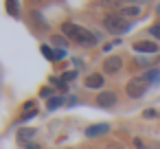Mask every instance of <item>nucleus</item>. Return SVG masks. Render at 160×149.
<instances>
[{
  "label": "nucleus",
  "instance_id": "nucleus-1",
  "mask_svg": "<svg viewBox=\"0 0 160 149\" xmlns=\"http://www.w3.org/2000/svg\"><path fill=\"white\" fill-rule=\"evenodd\" d=\"M62 33H64L68 40H72V42H77V44H81V46H94L97 40H99L92 31H88L86 27H79V24H75V22H64V24H62Z\"/></svg>",
  "mask_w": 160,
  "mask_h": 149
},
{
  "label": "nucleus",
  "instance_id": "nucleus-2",
  "mask_svg": "<svg viewBox=\"0 0 160 149\" xmlns=\"http://www.w3.org/2000/svg\"><path fill=\"white\" fill-rule=\"evenodd\" d=\"M103 27H105V31H110V33H114V35H123V33H127V31L132 29V20L123 18V16L116 11V13H108V16L103 18Z\"/></svg>",
  "mask_w": 160,
  "mask_h": 149
},
{
  "label": "nucleus",
  "instance_id": "nucleus-3",
  "mask_svg": "<svg viewBox=\"0 0 160 149\" xmlns=\"http://www.w3.org/2000/svg\"><path fill=\"white\" fill-rule=\"evenodd\" d=\"M147 81L142 79V77H134V79H129L127 81V86H125V92H127V97L129 99H140V97H145V92H147Z\"/></svg>",
  "mask_w": 160,
  "mask_h": 149
},
{
  "label": "nucleus",
  "instance_id": "nucleus-4",
  "mask_svg": "<svg viewBox=\"0 0 160 149\" xmlns=\"http://www.w3.org/2000/svg\"><path fill=\"white\" fill-rule=\"evenodd\" d=\"M121 68H123V57H118V55H110L103 62V72H108V75H116Z\"/></svg>",
  "mask_w": 160,
  "mask_h": 149
},
{
  "label": "nucleus",
  "instance_id": "nucleus-5",
  "mask_svg": "<svg viewBox=\"0 0 160 149\" xmlns=\"http://www.w3.org/2000/svg\"><path fill=\"white\" fill-rule=\"evenodd\" d=\"M116 94L112 92V90H101L99 94H97V103L101 105V107H114L116 105Z\"/></svg>",
  "mask_w": 160,
  "mask_h": 149
},
{
  "label": "nucleus",
  "instance_id": "nucleus-6",
  "mask_svg": "<svg viewBox=\"0 0 160 149\" xmlns=\"http://www.w3.org/2000/svg\"><path fill=\"white\" fill-rule=\"evenodd\" d=\"M134 51L140 53V55H156L158 53V44H153V42H136Z\"/></svg>",
  "mask_w": 160,
  "mask_h": 149
},
{
  "label": "nucleus",
  "instance_id": "nucleus-7",
  "mask_svg": "<svg viewBox=\"0 0 160 149\" xmlns=\"http://www.w3.org/2000/svg\"><path fill=\"white\" fill-rule=\"evenodd\" d=\"M108 132H110V125L108 123H97V125H92V127L86 129V136L88 138H94V136H101V134H108Z\"/></svg>",
  "mask_w": 160,
  "mask_h": 149
},
{
  "label": "nucleus",
  "instance_id": "nucleus-8",
  "mask_svg": "<svg viewBox=\"0 0 160 149\" xmlns=\"http://www.w3.org/2000/svg\"><path fill=\"white\" fill-rule=\"evenodd\" d=\"M31 138H35V127H22V129H18V140L20 142H27L29 145Z\"/></svg>",
  "mask_w": 160,
  "mask_h": 149
},
{
  "label": "nucleus",
  "instance_id": "nucleus-9",
  "mask_svg": "<svg viewBox=\"0 0 160 149\" xmlns=\"http://www.w3.org/2000/svg\"><path fill=\"white\" fill-rule=\"evenodd\" d=\"M103 86V75H99V72H94V75H88V79H86V88H101Z\"/></svg>",
  "mask_w": 160,
  "mask_h": 149
},
{
  "label": "nucleus",
  "instance_id": "nucleus-10",
  "mask_svg": "<svg viewBox=\"0 0 160 149\" xmlns=\"http://www.w3.org/2000/svg\"><path fill=\"white\" fill-rule=\"evenodd\" d=\"M118 13H121L123 18H136V16H140V7H136V5H132V7H121Z\"/></svg>",
  "mask_w": 160,
  "mask_h": 149
},
{
  "label": "nucleus",
  "instance_id": "nucleus-11",
  "mask_svg": "<svg viewBox=\"0 0 160 149\" xmlns=\"http://www.w3.org/2000/svg\"><path fill=\"white\" fill-rule=\"evenodd\" d=\"M142 79H145L147 83H160V72H158L156 68H151V70H147V72L142 75Z\"/></svg>",
  "mask_w": 160,
  "mask_h": 149
},
{
  "label": "nucleus",
  "instance_id": "nucleus-12",
  "mask_svg": "<svg viewBox=\"0 0 160 149\" xmlns=\"http://www.w3.org/2000/svg\"><path fill=\"white\" fill-rule=\"evenodd\" d=\"M7 13L18 18V13H20V2L18 0H7Z\"/></svg>",
  "mask_w": 160,
  "mask_h": 149
},
{
  "label": "nucleus",
  "instance_id": "nucleus-13",
  "mask_svg": "<svg viewBox=\"0 0 160 149\" xmlns=\"http://www.w3.org/2000/svg\"><path fill=\"white\" fill-rule=\"evenodd\" d=\"M62 103H64V99H59V97H51V99H48V110H57Z\"/></svg>",
  "mask_w": 160,
  "mask_h": 149
},
{
  "label": "nucleus",
  "instance_id": "nucleus-14",
  "mask_svg": "<svg viewBox=\"0 0 160 149\" xmlns=\"http://www.w3.org/2000/svg\"><path fill=\"white\" fill-rule=\"evenodd\" d=\"M66 57V51L64 48H53V62H62Z\"/></svg>",
  "mask_w": 160,
  "mask_h": 149
},
{
  "label": "nucleus",
  "instance_id": "nucleus-15",
  "mask_svg": "<svg viewBox=\"0 0 160 149\" xmlns=\"http://www.w3.org/2000/svg\"><path fill=\"white\" fill-rule=\"evenodd\" d=\"M42 55H44L46 59L53 62V48H51V46H42Z\"/></svg>",
  "mask_w": 160,
  "mask_h": 149
},
{
  "label": "nucleus",
  "instance_id": "nucleus-16",
  "mask_svg": "<svg viewBox=\"0 0 160 149\" xmlns=\"http://www.w3.org/2000/svg\"><path fill=\"white\" fill-rule=\"evenodd\" d=\"M75 77H77V72H75V70H66V72H64V81H72Z\"/></svg>",
  "mask_w": 160,
  "mask_h": 149
},
{
  "label": "nucleus",
  "instance_id": "nucleus-17",
  "mask_svg": "<svg viewBox=\"0 0 160 149\" xmlns=\"http://www.w3.org/2000/svg\"><path fill=\"white\" fill-rule=\"evenodd\" d=\"M149 33H151V35H156V37H160V24H153V27L149 29Z\"/></svg>",
  "mask_w": 160,
  "mask_h": 149
},
{
  "label": "nucleus",
  "instance_id": "nucleus-18",
  "mask_svg": "<svg viewBox=\"0 0 160 149\" xmlns=\"http://www.w3.org/2000/svg\"><path fill=\"white\" fill-rule=\"evenodd\" d=\"M134 145H136V149H147V145H145L140 138H134Z\"/></svg>",
  "mask_w": 160,
  "mask_h": 149
},
{
  "label": "nucleus",
  "instance_id": "nucleus-19",
  "mask_svg": "<svg viewBox=\"0 0 160 149\" xmlns=\"http://www.w3.org/2000/svg\"><path fill=\"white\" fill-rule=\"evenodd\" d=\"M55 44H59V46L64 48V44H66V42H64V35H57V37H55Z\"/></svg>",
  "mask_w": 160,
  "mask_h": 149
},
{
  "label": "nucleus",
  "instance_id": "nucleus-20",
  "mask_svg": "<svg viewBox=\"0 0 160 149\" xmlns=\"http://www.w3.org/2000/svg\"><path fill=\"white\" fill-rule=\"evenodd\" d=\"M51 92H53L51 88H42V97H51Z\"/></svg>",
  "mask_w": 160,
  "mask_h": 149
},
{
  "label": "nucleus",
  "instance_id": "nucleus-21",
  "mask_svg": "<svg viewBox=\"0 0 160 149\" xmlns=\"http://www.w3.org/2000/svg\"><path fill=\"white\" fill-rule=\"evenodd\" d=\"M145 116H147V118H153V116H156V110H147Z\"/></svg>",
  "mask_w": 160,
  "mask_h": 149
},
{
  "label": "nucleus",
  "instance_id": "nucleus-22",
  "mask_svg": "<svg viewBox=\"0 0 160 149\" xmlns=\"http://www.w3.org/2000/svg\"><path fill=\"white\" fill-rule=\"evenodd\" d=\"M147 149H160V142H151V145H147Z\"/></svg>",
  "mask_w": 160,
  "mask_h": 149
},
{
  "label": "nucleus",
  "instance_id": "nucleus-23",
  "mask_svg": "<svg viewBox=\"0 0 160 149\" xmlns=\"http://www.w3.org/2000/svg\"><path fill=\"white\" fill-rule=\"evenodd\" d=\"M27 149H40V147H38L35 142H29V145H27Z\"/></svg>",
  "mask_w": 160,
  "mask_h": 149
},
{
  "label": "nucleus",
  "instance_id": "nucleus-24",
  "mask_svg": "<svg viewBox=\"0 0 160 149\" xmlns=\"http://www.w3.org/2000/svg\"><path fill=\"white\" fill-rule=\"evenodd\" d=\"M116 2H121V5H123V2H134V0H116Z\"/></svg>",
  "mask_w": 160,
  "mask_h": 149
},
{
  "label": "nucleus",
  "instance_id": "nucleus-25",
  "mask_svg": "<svg viewBox=\"0 0 160 149\" xmlns=\"http://www.w3.org/2000/svg\"><path fill=\"white\" fill-rule=\"evenodd\" d=\"M158 13H160V5H158Z\"/></svg>",
  "mask_w": 160,
  "mask_h": 149
}]
</instances>
